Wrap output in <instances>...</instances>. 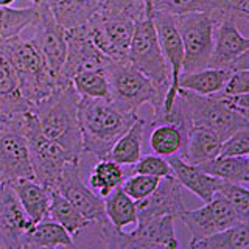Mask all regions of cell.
Listing matches in <instances>:
<instances>
[{
    "instance_id": "6da1fadb",
    "label": "cell",
    "mask_w": 249,
    "mask_h": 249,
    "mask_svg": "<svg viewBox=\"0 0 249 249\" xmlns=\"http://www.w3.org/2000/svg\"><path fill=\"white\" fill-rule=\"evenodd\" d=\"M137 114L126 112L111 98H81L78 101V124L81 129L83 153L105 159L115 140L124 134Z\"/></svg>"
},
{
    "instance_id": "7a4b0ae2",
    "label": "cell",
    "mask_w": 249,
    "mask_h": 249,
    "mask_svg": "<svg viewBox=\"0 0 249 249\" xmlns=\"http://www.w3.org/2000/svg\"><path fill=\"white\" fill-rule=\"evenodd\" d=\"M78 101L72 83L62 84L49 97L31 106L39 128L53 142H56L73 160L80 159L83 153L81 129L78 124Z\"/></svg>"
},
{
    "instance_id": "3957f363",
    "label": "cell",
    "mask_w": 249,
    "mask_h": 249,
    "mask_svg": "<svg viewBox=\"0 0 249 249\" xmlns=\"http://www.w3.org/2000/svg\"><path fill=\"white\" fill-rule=\"evenodd\" d=\"M105 73L109 81V98L126 112L137 114L143 105L153 106V115L162 111L165 90L137 70L128 59H106Z\"/></svg>"
},
{
    "instance_id": "277c9868",
    "label": "cell",
    "mask_w": 249,
    "mask_h": 249,
    "mask_svg": "<svg viewBox=\"0 0 249 249\" xmlns=\"http://www.w3.org/2000/svg\"><path fill=\"white\" fill-rule=\"evenodd\" d=\"M0 47L16 70L22 95L31 106L62 86L58 78L50 72L49 66L45 64L44 58L35 49L31 41L14 36L0 41Z\"/></svg>"
},
{
    "instance_id": "5b68a950",
    "label": "cell",
    "mask_w": 249,
    "mask_h": 249,
    "mask_svg": "<svg viewBox=\"0 0 249 249\" xmlns=\"http://www.w3.org/2000/svg\"><path fill=\"white\" fill-rule=\"evenodd\" d=\"M22 129L27 139L35 179L49 192L58 190L62 170L67 162L73 159L56 142L44 136L31 109L22 114Z\"/></svg>"
},
{
    "instance_id": "8992f818",
    "label": "cell",
    "mask_w": 249,
    "mask_h": 249,
    "mask_svg": "<svg viewBox=\"0 0 249 249\" xmlns=\"http://www.w3.org/2000/svg\"><path fill=\"white\" fill-rule=\"evenodd\" d=\"M128 61L145 76L150 78L158 88L165 92L168 90L171 72L153 25L150 0H146L145 13L136 20L134 33H132L128 50Z\"/></svg>"
},
{
    "instance_id": "52a82bcc",
    "label": "cell",
    "mask_w": 249,
    "mask_h": 249,
    "mask_svg": "<svg viewBox=\"0 0 249 249\" xmlns=\"http://www.w3.org/2000/svg\"><path fill=\"white\" fill-rule=\"evenodd\" d=\"M139 16L119 8L98 5L88 22L92 42L97 49L114 59H128V50Z\"/></svg>"
},
{
    "instance_id": "ba28073f",
    "label": "cell",
    "mask_w": 249,
    "mask_h": 249,
    "mask_svg": "<svg viewBox=\"0 0 249 249\" xmlns=\"http://www.w3.org/2000/svg\"><path fill=\"white\" fill-rule=\"evenodd\" d=\"M178 97L185 109L192 128L210 129L223 140L238 129L249 128V119L231 111L220 98L213 95H198L178 89Z\"/></svg>"
},
{
    "instance_id": "9c48e42d",
    "label": "cell",
    "mask_w": 249,
    "mask_h": 249,
    "mask_svg": "<svg viewBox=\"0 0 249 249\" xmlns=\"http://www.w3.org/2000/svg\"><path fill=\"white\" fill-rule=\"evenodd\" d=\"M184 45L182 73L209 67L213 47V19L210 13H185L175 16ZM181 73V75H182Z\"/></svg>"
},
{
    "instance_id": "30bf717a",
    "label": "cell",
    "mask_w": 249,
    "mask_h": 249,
    "mask_svg": "<svg viewBox=\"0 0 249 249\" xmlns=\"http://www.w3.org/2000/svg\"><path fill=\"white\" fill-rule=\"evenodd\" d=\"M0 178L3 182L20 178L35 179L27 139L22 129V114L10 117L0 124Z\"/></svg>"
},
{
    "instance_id": "8fae6325",
    "label": "cell",
    "mask_w": 249,
    "mask_h": 249,
    "mask_svg": "<svg viewBox=\"0 0 249 249\" xmlns=\"http://www.w3.org/2000/svg\"><path fill=\"white\" fill-rule=\"evenodd\" d=\"M37 5V19L35 22V36L30 39L35 49L44 58L45 64L49 66L50 72L58 78L61 84L66 81L61 80V69L64 66L67 42L66 30L53 19L52 13L44 2L39 0Z\"/></svg>"
},
{
    "instance_id": "7c38bea8",
    "label": "cell",
    "mask_w": 249,
    "mask_h": 249,
    "mask_svg": "<svg viewBox=\"0 0 249 249\" xmlns=\"http://www.w3.org/2000/svg\"><path fill=\"white\" fill-rule=\"evenodd\" d=\"M178 220L184 223L195 240L212 235L215 232L224 231L240 223H249L241 220L235 210L218 195H215L209 202H204V206L199 209H185Z\"/></svg>"
},
{
    "instance_id": "4fadbf2b",
    "label": "cell",
    "mask_w": 249,
    "mask_h": 249,
    "mask_svg": "<svg viewBox=\"0 0 249 249\" xmlns=\"http://www.w3.org/2000/svg\"><path fill=\"white\" fill-rule=\"evenodd\" d=\"M210 14L213 19V47L209 67L231 70L233 62L249 52V37L221 10Z\"/></svg>"
},
{
    "instance_id": "5bb4252c",
    "label": "cell",
    "mask_w": 249,
    "mask_h": 249,
    "mask_svg": "<svg viewBox=\"0 0 249 249\" xmlns=\"http://www.w3.org/2000/svg\"><path fill=\"white\" fill-rule=\"evenodd\" d=\"M67 53L61 69V80L70 83L72 76L83 70H105L106 54L101 53L92 42L88 23L66 31Z\"/></svg>"
},
{
    "instance_id": "9a60e30c",
    "label": "cell",
    "mask_w": 249,
    "mask_h": 249,
    "mask_svg": "<svg viewBox=\"0 0 249 249\" xmlns=\"http://www.w3.org/2000/svg\"><path fill=\"white\" fill-rule=\"evenodd\" d=\"M67 201L75 206V209L89 221L106 223V212L103 198L93 193L78 170V160H70L66 163L58 184V190Z\"/></svg>"
},
{
    "instance_id": "2e32d148",
    "label": "cell",
    "mask_w": 249,
    "mask_h": 249,
    "mask_svg": "<svg viewBox=\"0 0 249 249\" xmlns=\"http://www.w3.org/2000/svg\"><path fill=\"white\" fill-rule=\"evenodd\" d=\"M33 221L22 209L8 182L0 184V241L3 249H23Z\"/></svg>"
},
{
    "instance_id": "e0dca14e",
    "label": "cell",
    "mask_w": 249,
    "mask_h": 249,
    "mask_svg": "<svg viewBox=\"0 0 249 249\" xmlns=\"http://www.w3.org/2000/svg\"><path fill=\"white\" fill-rule=\"evenodd\" d=\"M137 221H143L153 216L171 215L179 218L187 209L182 199V187L175 176L162 178L154 192L140 201H136Z\"/></svg>"
},
{
    "instance_id": "ac0fdd59",
    "label": "cell",
    "mask_w": 249,
    "mask_h": 249,
    "mask_svg": "<svg viewBox=\"0 0 249 249\" xmlns=\"http://www.w3.org/2000/svg\"><path fill=\"white\" fill-rule=\"evenodd\" d=\"M167 160L171 167V173L181 187H185L187 190L196 195L202 202H209L215 196L218 184H220L218 178L204 173L198 165L182 160L179 156H171V158H167Z\"/></svg>"
},
{
    "instance_id": "d6986e66",
    "label": "cell",
    "mask_w": 249,
    "mask_h": 249,
    "mask_svg": "<svg viewBox=\"0 0 249 249\" xmlns=\"http://www.w3.org/2000/svg\"><path fill=\"white\" fill-rule=\"evenodd\" d=\"M189 129L178 123L163 122V123H153L145 128V137L150 150L153 154L162 156V158H171V156H179L185 145Z\"/></svg>"
},
{
    "instance_id": "ffe728a7",
    "label": "cell",
    "mask_w": 249,
    "mask_h": 249,
    "mask_svg": "<svg viewBox=\"0 0 249 249\" xmlns=\"http://www.w3.org/2000/svg\"><path fill=\"white\" fill-rule=\"evenodd\" d=\"M11 185L14 195L18 196L22 209L33 224L47 220L49 216V204H50V192L44 185L39 184L36 179H14L8 182Z\"/></svg>"
},
{
    "instance_id": "44dd1931",
    "label": "cell",
    "mask_w": 249,
    "mask_h": 249,
    "mask_svg": "<svg viewBox=\"0 0 249 249\" xmlns=\"http://www.w3.org/2000/svg\"><path fill=\"white\" fill-rule=\"evenodd\" d=\"M0 109L8 117L23 114L31 109V105L22 95L16 70L3 53L2 47H0Z\"/></svg>"
},
{
    "instance_id": "7402d4cb",
    "label": "cell",
    "mask_w": 249,
    "mask_h": 249,
    "mask_svg": "<svg viewBox=\"0 0 249 249\" xmlns=\"http://www.w3.org/2000/svg\"><path fill=\"white\" fill-rule=\"evenodd\" d=\"M47 5L53 19L67 30L86 25L97 11V0H41Z\"/></svg>"
},
{
    "instance_id": "603a6c76",
    "label": "cell",
    "mask_w": 249,
    "mask_h": 249,
    "mask_svg": "<svg viewBox=\"0 0 249 249\" xmlns=\"http://www.w3.org/2000/svg\"><path fill=\"white\" fill-rule=\"evenodd\" d=\"M146 119L137 117L129 129L115 140L105 159H111L122 167H131L142 156V146L145 140Z\"/></svg>"
},
{
    "instance_id": "cb8c5ba5",
    "label": "cell",
    "mask_w": 249,
    "mask_h": 249,
    "mask_svg": "<svg viewBox=\"0 0 249 249\" xmlns=\"http://www.w3.org/2000/svg\"><path fill=\"white\" fill-rule=\"evenodd\" d=\"M221 142L223 139L213 131L206 128H192L179 158L193 165H199L202 162L215 159L220 154Z\"/></svg>"
},
{
    "instance_id": "d4e9b609",
    "label": "cell",
    "mask_w": 249,
    "mask_h": 249,
    "mask_svg": "<svg viewBox=\"0 0 249 249\" xmlns=\"http://www.w3.org/2000/svg\"><path fill=\"white\" fill-rule=\"evenodd\" d=\"M124 178H126L124 167L111 159H98L86 171L83 181L93 193L98 195L100 198H105L114 189L120 187Z\"/></svg>"
},
{
    "instance_id": "484cf974",
    "label": "cell",
    "mask_w": 249,
    "mask_h": 249,
    "mask_svg": "<svg viewBox=\"0 0 249 249\" xmlns=\"http://www.w3.org/2000/svg\"><path fill=\"white\" fill-rule=\"evenodd\" d=\"M204 173L221 179L226 182L249 184V158L248 156H216L215 159L202 162L198 165Z\"/></svg>"
},
{
    "instance_id": "4316f807",
    "label": "cell",
    "mask_w": 249,
    "mask_h": 249,
    "mask_svg": "<svg viewBox=\"0 0 249 249\" xmlns=\"http://www.w3.org/2000/svg\"><path fill=\"white\" fill-rule=\"evenodd\" d=\"M231 73L232 70L229 69L215 67H206L202 70H196V72L182 73L179 76V89L198 93V95H215L223 89Z\"/></svg>"
},
{
    "instance_id": "83f0119b",
    "label": "cell",
    "mask_w": 249,
    "mask_h": 249,
    "mask_svg": "<svg viewBox=\"0 0 249 249\" xmlns=\"http://www.w3.org/2000/svg\"><path fill=\"white\" fill-rule=\"evenodd\" d=\"M175 220L176 218L171 215L148 218L143 221H137L131 233L167 249H179V240L175 231Z\"/></svg>"
},
{
    "instance_id": "f1b7e54d",
    "label": "cell",
    "mask_w": 249,
    "mask_h": 249,
    "mask_svg": "<svg viewBox=\"0 0 249 249\" xmlns=\"http://www.w3.org/2000/svg\"><path fill=\"white\" fill-rule=\"evenodd\" d=\"M189 249H249L248 223H240L204 238H192Z\"/></svg>"
},
{
    "instance_id": "f546056e",
    "label": "cell",
    "mask_w": 249,
    "mask_h": 249,
    "mask_svg": "<svg viewBox=\"0 0 249 249\" xmlns=\"http://www.w3.org/2000/svg\"><path fill=\"white\" fill-rule=\"evenodd\" d=\"M103 202H105V212L107 221L115 229H124L126 226L137 224L136 201L129 198L120 187H117L107 196H105Z\"/></svg>"
},
{
    "instance_id": "4dcf8cb0",
    "label": "cell",
    "mask_w": 249,
    "mask_h": 249,
    "mask_svg": "<svg viewBox=\"0 0 249 249\" xmlns=\"http://www.w3.org/2000/svg\"><path fill=\"white\" fill-rule=\"evenodd\" d=\"M49 220L61 224L70 235H75L78 231H81L84 226L90 221L84 218L70 201H67L59 192H50V204H49Z\"/></svg>"
},
{
    "instance_id": "1f68e13d",
    "label": "cell",
    "mask_w": 249,
    "mask_h": 249,
    "mask_svg": "<svg viewBox=\"0 0 249 249\" xmlns=\"http://www.w3.org/2000/svg\"><path fill=\"white\" fill-rule=\"evenodd\" d=\"M70 243H72V235L61 224L49 220V218L31 226L25 237V245H35L49 249L69 246Z\"/></svg>"
},
{
    "instance_id": "d6a6232c",
    "label": "cell",
    "mask_w": 249,
    "mask_h": 249,
    "mask_svg": "<svg viewBox=\"0 0 249 249\" xmlns=\"http://www.w3.org/2000/svg\"><path fill=\"white\" fill-rule=\"evenodd\" d=\"M37 19V5L28 8L0 6V41L20 36V31L33 27Z\"/></svg>"
},
{
    "instance_id": "836d02e7",
    "label": "cell",
    "mask_w": 249,
    "mask_h": 249,
    "mask_svg": "<svg viewBox=\"0 0 249 249\" xmlns=\"http://www.w3.org/2000/svg\"><path fill=\"white\" fill-rule=\"evenodd\" d=\"M81 98H109V81L105 70H83L70 80Z\"/></svg>"
},
{
    "instance_id": "e575fe53",
    "label": "cell",
    "mask_w": 249,
    "mask_h": 249,
    "mask_svg": "<svg viewBox=\"0 0 249 249\" xmlns=\"http://www.w3.org/2000/svg\"><path fill=\"white\" fill-rule=\"evenodd\" d=\"M153 10L179 16L185 13H213L223 8V0H150Z\"/></svg>"
},
{
    "instance_id": "d590c367",
    "label": "cell",
    "mask_w": 249,
    "mask_h": 249,
    "mask_svg": "<svg viewBox=\"0 0 249 249\" xmlns=\"http://www.w3.org/2000/svg\"><path fill=\"white\" fill-rule=\"evenodd\" d=\"M101 228H103V235L106 240L107 249H167L160 245H156L148 240L140 238L131 232H124L123 229H115L109 221L101 224Z\"/></svg>"
},
{
    "instance_id": "8d00e7d4",
    "label": "cell",
    "mask_w": 249,
    "mask_h": 249,
    "mask_svg": "<svg viewBox=\"0 0 249 249\" xmlns=\"http://www.w3.org/2000/svg\"><path fill=\"white\" fill-rule=\"evenodd\" d=\"M240 215L241 220L249 221V190L248 187L240 184L226 182L220 179L216 193Z\"/></svg>"
},
{
    "instance_id": "74e56055",
    "label": "cell",
    "mask_w": 249,
    "mask_h": 249,
    "mask_svg": "<svg viewBox=\"0 0 249 249\" xmlns=\"http://www.w3.org/2000/svg\"><path fill=\"white\" fill-rule=\"evenodd\" d=\"M126 170V176L129 175H146V176H154V178H167L173 176L171 173V167L165 158L158 154H145L140 156L136 163H132L131 167H124Z\"/></svg>"
},
{
    "instance_id": "f35d334b",
    "label": "cell",
    "mask_w": 249,
    "mask_h": 249,
    "mask_svg": "<svg viewBox=\"0 0 249 249\" xmlns=\"http://www.w3.org/2000/svg\"><path fill=\"white\" fill-rule=\"evenodd\" d=\"M101 224L103 223L90 221L75 233L69 246H61L56 249H107Z\"/></svg>"
},
{
    "instance_id": "ab89813d",
    "label": "cell",
    "mask_w": 249,
    "mask_h": 249,
    "mask_svg": "<svg viewBox=\"0 0 249 249\" xmlns=\"http://www.w3.org/2000/svg\"><path fill=\"white\" fill-rule=\"evenodd\" d=\"M160 179L154 176H146V175H129L123 179L120 184V189L128 195L129 198L134 201H140L154 192L158 187Z\"/></svg>"
},
{
    "instance_id": "60d3db41",
    "label": "cell",
    "mask_w": 249,
    "mask_h": 249,
    "mask_svg": "<svg viewBox=\"0 0 249 249\" xmlns=\"http://www.w3.org/2000/svg\"><path fill=\"white\" fill-rule=\"evenodd\" d=\"M218 156H249V128L238 129L226 137Z\"/></svg>"
},
{
    "instance_id": "b9f144b4",
    "label": "cell",
    "mask_w": 249,
    "mask_h": 249,
    "mask_svg": "<svg viewBox=\"0 0 249 249\" xmlns=\"http://www.w3.org/2000/svg\"><path fill=\"white\" fill-rule=\"evenodd\" d=\"M221 11L232 18V20L246 35L249 27V0H223Z\"/></svg>"
},
{
    "instance_id": "7bdbcfd3",
    "label": "cell",
    "mask_w": 249,
    "mask_h": 249,
    "mask_svg": "<svg viewBox=\"0 0 249 249\" xmlns=\"http://www.w3.org/2000/svg\"><path fill=\"white\" fill-rule=\"evenodd\" d=\"M249 93V70H235L232 72L229 80L226 81L223 89L215 93V97H231Z\"/></svg>"
},
{
    "instance_id": "ee69618b",
    "label": "cell",
    "mask_w": 249,
    "mask_h": 249,
    "mask_svg": "<svg viewBox=\"0 0 249 249\" xmlns=\"http://www.w3.org/2000/svg\"><path fill=\"white\" fill-rule=\"evenodd\" d=\"M216 98H220L223 103L231 109V111L249 119V93L231 95V97H216Z\"/></svg>"
},
{
    "instance_id": "f6af8a7d",
    "label": "cell",
    "mask_w": 249,
    "mask_h": 249,
    "mask_svg": "<svg viewBox=\"0 0 249 249\" xmlns=\"http://www.w3.org/2000/svg\"><path fill=\"white\" fill-rule=\"evenodd\" d=\"M8 119H10V117H8L3 111H2V109H0V124H2V123H5Z\"/></svg>"
},
{
    "instance_id": "bcb514c9",
    "label": "cell",
    "mask_w": 249,
    "mask_h": 249,
    "mask_svg": "<svg viewBox=\"0 0 249 249\" xmlns=\"http://www.w3.org/2000/svg\"><path fill=\"white\" fill-rule=\"evenodd\" d=\"M16 0H0V6H11Z\"/></svg>"
},
{
    "instance_id": "7dc6e473",
    "label": "cell",
    "mask_w": 249,
    "mask_h": 249,
    "mask_svg": "<svg viewBox=\"0 0 249 249\" xmlns=\"http://www.w3.org/2000/svg\"><path fill=\"white\" fill-rule=\"evenodd\" d=\"M23 249H49V248H39V246H35V245H25Z\"/></svg>"
},
{
    "instance_id": "c3c4849f",
    "label": "cell",
    "mask_w": 249,
    "mask_h": 249,
    "mask_svg": "<svg viewBox=\"0 0 249 249\" xmlns=\"http://www.w3.org/2000/svg\"><path fill=\"white\" fill-rule=\"evenodd\" d=\"M31 3H39V0H30Z\"/></svg>"
},
{
    "instance_id": "681fc988",
    "label": "cell",
    "mask_w": 249,
    "mask_h": 249,
    "mask_svg": "<svg viewBox=\"0 0 249 249\" xmlns=\"http://www.w3.org/2000/svg\"><path fill=\"white\" fill-rule=\"evenodd\" d=\"M0 249H3V246H2V241H0Z\"/></svg>"
},
{
    "instance_id": "f907efd6",
    "label": "cell",
    "mask_w": 249,
    "mask_h": 249,
    "mask_svg": "<svg viewBox=\"0 0 249 249\" xmlns=\"http://www.w3.org/2000/svg\"><path fill=\"white\" fill-rule=\"evenodd\" d=\"M2 182H3V181H2V178H0V184H2Z\"/></svg>"
}]
</instances>
